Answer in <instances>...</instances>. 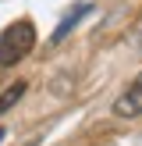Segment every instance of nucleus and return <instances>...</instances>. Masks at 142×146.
<instances>
[{
	"mask_svg": "<svg viewBox=\"0 0 142 146\" xmlns=\"http://www.w3.org/2000/svg\"><path fill=\"white\" fill-rule=\"evenodd\" d=\"M21 96H25V82H14V86H7V89L0 93V114H7V111H11V107L21 100Z\"/></svg>",
	"mask_w": 142,
	"mask_h": 146,
	"instance_id": "4",
	"label": "nucleus"
},
{
	"mask_svg": "<svg viewBox=\"0 0 142 146\" xmlns=\"http://www.w3.org/2000/svg\"><path fill=\"white\" fill-rule=\"evenodd\" d=\"M114 114H117V118H139L142 114V71L124 86V93L114 100Z\"/></svg>",
	"mask_w": 142,
	"mask_h": 146,
	"instance_id": "2",
	"label": "nucleus"
},
{
	"mask_svg": "<svg viewBox=\"0 0 142 146\" xmlns=\"http://www.w3.org/2000/svg\"><path fill=\"white\" fill-rule=\"evenodd\" d=\"M36 50V25L28 18H18L0 32V68H14Z\"/></svg>",
	"mask_w": 142,
	"mask_h": 146,
	"instance_id": "1",
	"label": "nucleus"
},
{
	"mask_svg": "<svg viewBox=\"0 0 142 146\" xmlns=\"http://www.w3.org/2000/svg\"><path fill=\"white\" fill-rule=\"evenodd\" d=\"M85 14H92V4H78V7H75V11H71V14H64V21H60V25H57V32L50 36V39H53V43H60L64 36H68L71 29H75L78 21L85 18Z\"/></svg>",
	"mask_w": 142,
	"mask_h": 146,
	"instance_id": "3",
	"label": "nucleus"
},
{
	"mask_svg": "<svg viewBox=\"0 0 142 146\" xmlns=\"http://www.w3.org/2000/svg\"><path fill=\"white\" fill-rule=\"evenodd\" d=\"M0 143H4V128H0Z\"/></svg>",
	"mask_w": 142,
	"mask_h": 146,
	"instance_id": "5",
	"label": "nucleus"
}]
</instances>
